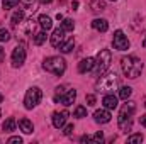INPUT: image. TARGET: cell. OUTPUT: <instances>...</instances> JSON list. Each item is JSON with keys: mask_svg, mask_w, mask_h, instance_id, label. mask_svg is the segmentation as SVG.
<instances>
[{"mask_svg": "<svg viewBox=\"0 0 146 144\" xmlns=\"http://www.w3.org/2000/svg\"><path fill=\"white\" fill-rule=\"evenodd\" d=\"M121 68L127 78H138L143 70V63L136 56H124L121 59Z\"/></svg>", "mask_w": 146, "mask_h": 144, "instance_id": "6da1fadb", "label": "cell"}, {"mask_svg": "<svg viewBox=\"0 0 146 144\" xmlns=\"http://www.w3.org/2000/svg\"><path fill=\"white\" fill-rule=\"evenodd\" d=\"M121 85V80L115 73H107V75H100V78L97 80V92H102V93H114V90H117Z\"/></svg>", "mask_w": 146, "mask_h": 144, "instance_id": "7a4b0ae2", "label": "cell"}, {"mask_svg": "<svg viewBox=\"0 0 146 144\" xmlns=\"http://www.w3.org/2000/svg\"><path fill=\"white\" fill-rule=\"evenodd\" d=\"M134 110H136V104L134 102H131V100H127L122 108H121V112H119V127H121V131L122 132H129L131 131V115L134 114Z\"/></svg>", "mask_w": 146, "mask_h": 144, "instance_id": "3957f363", "label": "cell"}, {"mask_svg": "<svg viewBox=\"0 0 146 144\" xmlns=\"http://www.w3.org/2000/svg\"><path fill=\"white\" fill-rule=\"evenodd\" d=\"M42 68L48 73H53V75L60 76V75H63L65 70H66V61L63 58H60V56H49V58L44 59Z\"/></svg>", "mask_w": 146, "mask_h": 144, "instance_id": "277c9868", "label": "cell"}, {"mask_svg": "<svg viewBox=\"0 0 146 144\" xmlns=\"http://www.w3.org/2000/svg\"><path fill=\"white\" fill-rule=\"evenodd\" d=\"M110 59H112V54H110L109 49H100L97 58H95V65H94V73L95 76H100L107 71V68L110 66Z\"/></svg>", "mask_w": 146, "mask_h": 144, "instance_id": "5b68a950", "label": "cell"}, {"mask_svg": "<svg viewBox=\"0 0 146 144\" xmlns=\"http://www.w3.org/2000/svg\"><path fill=\"white\" fill-rule=\"evenodd\" d=\"M41 98H42V92H41V88L39 87H31L27 92H26V97H24V107L26 108H34L41 102Z\"/></svg>", "mask_w": 146, "mask_h": 144, "instance_id": "8992f818", "label": "cell"}, {"mask_svg": "<svg viewBox=\"0 0 146 144\" xmlns=\"http://www.w3.org/2000/svg\"><path fill=\"white\" fill-rule=\"evenodd\" d=\"M24 61H26V48H24V44H19L12 51V66L19 68L24 65Z\"/></svg>", "mask_w": 146, "mask_h": 144, "instance_id": "52a82bcc", "label": "cell"}, {"mask_svg": "<svg viewBox=\"0 0 146 144\" xmlns=\"http://www.w3.org/2000/svg\"><path fill=\"white\" fill-rule=\"evenodd\" d=\"M112 44L117 51H126L129 49V39L124 36L122 31H115L114 32V37H112Z\"/></svg>", "mask_w": 146, "mask_h": 144, "instance_id": "ba28073f", "label": "cell"}, {"mask_svg": "<svg viewBox=\"0 0 146 144\" xmlns=\"http://www.w3.org/2000/svg\"><path fill=\"white\" fill-rule=\"evenodd\" d=\"M68 117H70V114H68V110H61V112H54L53 114V126L56 127V129H61L65 124H66V120H68Z\"/></svg>", "mask_w": 146, "mask_h": 144, "instance_id": "9c48e42d", "label": "cell"}, {"mask_svg": "<svg viewBox=\"0 0 146 144\" xmlns=\"http://www.w3.org/2000/svg\"><path fill=\"white\" fill-rule=\"evenodd\" d=\"M110 112L109 108H100V110H95V114H94V119H95V122H99V124H107L110 122Z\"/></svg>", "mask_w": 146, "mask_h": 144, "instance_id": "30bf717a", "label": "cell"}, {"mask_svg": "<svg viewBox=\"0 0 146 144\" xmlns=\"http://www.w3.org/2000/svg\"><path fill=\"white\" fill-rule=\"evenodd\" d=\"M65 41V31L61 29V27H58V29H54L53 31V36H51V46L53 48H60V44Z\"/></svg>", "mask_w": 146, "mask_h": 144, "instance_id": "8fae6325", "label": "cell"}, {"mask_svg": "<svg viewBox=\"0 0 146 144\" xmlns=\"http://www.w3.org/2000/svg\"><path fill=\"white\" fill-rule=\"evenodd\" d=\"M94 65H95V59H94V58H85V59H82V61L78 63V71L80 73L90 71V70L94 68Z\"/></svg>", "mask_w": 146, "mask_h": 144, "instance_id": "7c38bea8", "label": "cell"}, {"mask_svg": "<svg viewBox=\"0 0 146 144\" xmlns=\"http://www.w3.org/2000/svg\"><path fill=\"white\" fill-rule=\"evenodd\" d=\"M102 104H104V107L109 108V110H114V108H117V105H119L117 97H114V93H107V95L104 97Z\"/></svg>", "mask_w": 146, "mask_h": 144, "instance_id": "4fadbf2b", "label": "cell"}, {"mask_svg": "<svg viewBox=\"0 0 146 144\" xmlns=\"http://www.w3.org/2000/svg\"><path fill=\"white\" fill-rule=\"evenodd\" d=\"M92 27L95 31H99V32H106L109 29V22L106 19H94L92 20Z\"/></svg>", "mask_w": 146, "mask_h": 144, "instance_id": "5bb4252c", "label": "cell"}, {"mask_svg": "<svg viewBox=\"0 0 146 144\" xmlns=\"http://www.w3.org/2000/svg\"><path fill=\"white\" fill-rule=\"evenodd\" d=\"M75 98H76V90H70V92H66V93L61 97V104H63L65 107H70L73 102H75Z\"/></svg>", "mask_w": 146, "mask_h": 144, "instance_id": "9a60e30c", "label": "cell"}, {"mask_svg": "<svg viewBox=\"0 0 146 144\" xmlns=\"http://www.w3.org/2000/svg\"><path fill=\"white\" fill-rule=\"evenodd\" d=\"M19 127H21V131H22L24 134H31V132L34 131V126H33V122H31L29 119H21V120H19Z\"/></svg>", "mask_w": 146, "mask_h": 144, "instance_id": "2e32d148", "label": "cell"}, {"mask_svg": "<svg viewBox=\"0 0 146 144\" xmlns=\"http://www.w3.org/2000/svg\"><path fill=\"white\" fill-rule=\"evenodd\" d=\"M73 48H75V39H73V37H70L68 41H65V42H61V44H60V51H61L63 54L72 53Z\"/></svg>", "mask_w": 146, "mask_h": 144, "instance_id": "e0dca14e", "label": "cell"}, {"mask_svg": "<svg viewBox=\"0 0 146 144\" xmlns=\"http://www.w3.org/2000/svg\"><path fill=\"white\" fill-rule=\"evenodd\" d=\"M39 26L42 27V31H49L51 27H53V20H51V17H48V15H39Z\"/></svg>", "mask_w": 146, "mask_h": 144, "instance_id": "ac0fdd59", "label": "cell"}, {"mask_svg": "<svg viewBox=\"0 0 146 144\" xmlns=\"http://www.w3.org/2000/svg\"><path fill=\"white\" fill-rule=\"evenodd\" d=\"M106 7H107V3L104 0H92L90 2V9L94 12H102V10H106Z\"/></svg>", "mask_w": 146, "mask_h": 144, "instance_id": "d6986e66", "label": "cell"}, {"mask_svg": "<svg viewBox=\"0 0 146 144\" xmlns=\"http://www.w3.org/2000/svg\"><path fill=\"white\" fill-rule=\"evenodd\" d=\"M34 29H36V20H33V19H29V20H26V24H24V34H27V36H33V32H34Z\"/></svg>", "mask_w": 146, "mask_h": 144, "instance_id": "ffe728a7", "label": "cell"}, {"mask_svg": "<svg viewBox=\"0 0 146 144\" xmlns=\"http://www.w3.org/2000/svg\"><path fill=\"white\" fill-rule=\"evenodd\" d=\"M15 126H17V124H15V119H14V117H9V119L3 122L2 127H3L5 132H12V131H15Z\"/></svg>", "mask_w": 146, "mask_h": 144, "instance_id": "44dd1931", "label": "cell"}, {"mask_svg": "<svg viewBox=\"0 0 146 144\" xmlns=\"http://www.w3.org/2000/svg\"><path fill=\"white\" fill-rule=\"evenodd\" d=\"M46 31H41V32H36L34 37H33V42L36 44V46H41V44H44L46 42Z\"/></svg>", "mask_w": 146, "mask_h": 144, "instance_id": "7402d4cb", "label": "cell"}, {"mask_svg": "<svg viewBox=\"0 0 146 144\" xmlns=\"http://www.w3.org/2000/svg\"><path fill=\"white\" fill-rule=\"evenodd\" d=\"M61 29L65 32H72L73 29H75V22H73L72 19H63L61 20Z\"/></svg>", "mask_w": 146, "mask_h": 144, "instance_id": "603a6c76", "label": "cell"}, {"mask_svg": "<svg viewBox=\"0 0 146 144\" xmlns=\"http://www.w3.org/2000/svg\"><path fill=\"white\" fill-rule=\"evenodd\" d=\"M131 93H133V88H131V87H121V90H119V98L127 100V98L131 97Z\"/></svg>", "mask_w": 146, "mask_h": 144, "instance_id": "cb8c5ba5", "label": "cell"}, {"mask_svg": "<svg viewBox=\"0 0 146 144\" xmlns=\"http://www.w3.org/2000/svg\"><path fill=\"white\" fill-rule=\"evenodd\" d=\"M22 19H24V12H22V10H15L14 15H12V19H10V20H12V26H17Z\"/></svg>", "mask_w": 146, "mask_h": 144, "instance_id": "d4e9b609", "label": "cell"}, {"mask_svg": "<svg viewBox=\"0 0 146 144\" xmlns=\"http://www.w3.org/2000/svg\"><path fill=\"white\" fill-rule=\"evenodd\" d=\"M73 117H76V119H83V117H87V108L83 107V105H78V107L75 108Z\"/></svg>", "mask_w": 146, "mask_h": 144, "instance_id": "484cf974", "label": "cell"}, {"mask_svg": "<svg viewBox=\"0 0 146 144\" xmlns=\"http://www.w3.org/2000/svg\"><path fill=\"white\" fill-rule=\"evenodd\" d=\"M21 3H22V7L24 9H27V10H36V0H21Z\"/></svg>", "mask_w": 146, "mask_h": 144, "instance_id": "4316f807", "label": "cell"}, {"mask_svg": "<svg viewBox=\"0 0 146 144\" xmlns=\"http://www.w3.org/2000/svg\"><path fill=\"white\" fill-rule=\"evenodd\" d=\"M127 143L129 144H141L143 143V134H133V136H129L127 137Z\"/></svg>", "mask_w": 146, "mask_h": 144, "instance_id": "83f0119b", "label": "cell"}, {"mask_svg": "<svg viewBox=\"0 0 146 144\" xmlns=\"http://www.w3.org/2000/svg\"><path fill=\"white\" fill-rule=\"evenodd\" d=\"M21 0H3V9L5 10H9V9H14L17 3H19Z\"/></svg>", "mask_w": 146, "mask_h": 144, "instance_id": "f1b7e54d", "label": "cell"}, {"mask_svg": "<svg viewBox=\"0 0 146 144\" xmlns=\"http://www.w3.org/2000/svg\"><path fill=\"white\" fill-rule=\"evenodd\" d=\"M7 41H10V32L5 29H0V42H7Z\"/></svg>", "mask_w": 146, "mask_h": 144, "instance_id": "f546056e", "label": "cell"}, {"mask_svg": "<svg viewBox=\"0 0 146 144\" xmlns=\"http://www.w3.org/2000/svg\"><path fill=\"white\" fill-rule=\"evenodd\" d=\"M102 141H104V134L102 132H97V134L92 136V143H102Z\"/></svg>", "mask_w": 146, "mask_h": 144, "instance_id": "4dcf8cb0", "label": "cell"}, {"mask_svg": "<svg viewBox=\"0 0 146 144\" xmlns=\"http://www.w3.org/2000/svg\"><path fill=\"white\" fill-rule=\"evenodd\" d=\"M7 143H9V144H22V137H19V136H14V137H10Z\"/></svg>", "mask_w": 146, "mask_h": 144, "instance_id": "1f68e13d", "label": "cell"}, {"mask_svg": "<svg viewBox=\"0 0 146 144\" xmlns=\"http://www.w3.org/2000/svg\"><path fill=\"white\" fill-rule=\"evenodd\" d=\"M85 100H87V105H95V95H87L85 97Z\"/></svg>", "mask_w": 146, "mask_h": 144, "instance_id": "d6a6232c", "label": "cell"}, {"mask_svg": "<svg viewBox=\"0 0 146 144\" xmlns=\"http://www.w3.org/2000/svg\"><path fill=\"white\" fill-rule=\"evenodd\" d=\"M63 132H65V136H70V134L73 132V124H70V126H66Z\"/></svg>", "mask_w": 146, "mask_h": 144, "instance_id": "836d02e7", "label": "cell"}, {"mask_svg": "<svg viewBox=\"0 0 146 144\" xmlns=\"http://www.w3.org/2000/svg\"><path fill=\"white\" fill-rule=\"evenodd\" d=\"M139 124H141L143 127H146V114H145V115H141V117H139Z\"/></svg>", "mask_w": 146, "mask_h": 144, "instance_id": "e575fe53", "label": "cell"}, {"mask_svg": "<svg viewBox=\"0 0 146 144\" xmlns=\"http://www.w3.org/2000/svg\"><path fill=\"white\" fill-rule=\"evenodd\" d=\"M56 93L63 95V93H65V87H58V88H56Z\"/></svg>", "mask_w": 146, "mask_h": 144, "instance_id": "d590c367", "label": "cell"}, {"mask_svg": "<svg viewBox=\"0 0 146 144\" xmlns=\"http://www.w3.org/2000/svg\"><path fill=\"white\" fill-rule=\"evenodd\" d=\"M72 9H73V10H76V9H78V2H76V0L72 2Z\"/></svg>", "mask_w": 146, "mask_h": 144, "instance_id": "8d00e7d4", "label": "cell"}, {"mask_svg": "<svg viewBox=\"0 0 146 144\" xmlns=\"http://www.w3.org/2000/svg\"><path fill=\"white\" fill-rule=\"evenodd\" d=\"M2 59H3V49L0 48V61H2Z\"/></svg>", "mask_w": 146, "mask_h": 144, "instance_id": "74e56055", "label": "cell"}, {"mask_svg": "<svg viewBox=\"0 0 146 144\" xmlns=\"http://www.w3.org/2000/svg\"><path fill=\"white\" fill-rule=\"evenodd\" d=\"M39 2H41V3H51L53 0H39Z\"/></svg>", "mask_w": 146, "mask_h": 144, "instance_id": "f35d334b", "label": "cell"}, {"mask_svg": "<svg viewBox=\"0 0 146 144\" xmlns=\"http://www.w3.org/2000/svg\"><path fill=\"white\" fill-rule=\"evenodd\" d=\"M2 102H3V95L0 93V104H2Z\"/></svg>", "mask_w": 146, "mask_h": 144, "instance_id": "ab89813d", "label": "cell"}, {"mask_svg": "<svg viewBox=\"0 0 146 144\" xmlns=\"http://www.w3.org/2000/svg\"><path fill=\"white\" fill-rule=\"evenodd\" d=\"M143 48H146V37H145V41H143Z\"/></svg>", "mask_w": 146, "mask_h": 144, "instance_id": "60d3db41", "label": "cell"}, {"mask_svg": "<svg viewBox=\"0 0 146 144\" xmlns=\"http://www.w3.org/2000/svg\"><path fill=\"white\" fill-rule=\"evenodd\" d=\"M112 2H115V0H112Z\"/></svg>", "mask_w": 146, "mask_h": 144, "instance_id": "b9f144b4", "label": "cell"}, {"mask_svg": "<svg viewBox=\"0 0 146 144\" xmlns=\"http://www.w3.org/2000/svg\"><path fill=\"white\" fill-rule=\"evenodd\" d=\"M0 115H2V112H0Z\"/></svg>", "mask_w": 146, "mask_h": 144, "instance_id": "7bdbcfd3", "label": "cell"}]
</instances>
